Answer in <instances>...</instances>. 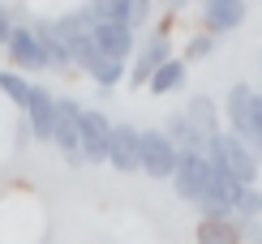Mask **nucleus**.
Listing matches in <instances>:
<instances>
[{
	"instance_id": "obj_13",
	"label": "nucleus",
	"mask_w": 262,
	"mask_h": 244,
	"mask_svg": "<svg viewBox=\"0 0 262 244\" xmlns=\"http://www.w3.org/2000/svg\"><path fill=\"white\" fill-rule=\"evenodd\" d=\"M91 39H95V47L103 52V56H112V60H134V52H138V35L125 26V21H95L91 26Z\"/></svg>"
},
{
	"instance_id": "obj_11",
	"label": "nucleus",
	"mask_w": 262,
	"mask_h": 244,
	"mask_svg": "<svg viewBox=\"0 0 262 244\" xmlns=\"http://www.w3.org/2000/svg\"><path fill=\"white\" fill-rule=\"evenodd\" d=\"M220 116H224V129L236 133L241 141H249V116H254V86L249 82H232L220 99Z\"/></svg>"
},
{
	"instance_id": "obj_26",
	"label": "nucleus",
	"mask_w": 262,
	"mask_h": 244,
	"mask_svg": "<svg viewBox=\"0 0 262 244\" xmlns=\"http://www.w3.org/2000/svg\"><path fill=\"white\" fill-rule=\"evenodd\" d=\"M241 231H245V244H262V218L258 223H241Z\"/></svg>"
},
{
	"instance_id": "obj_10",
	"label": "nucleus",
	"mask_w": 262,
	"mask_h": 244,
	"mask_svg": "<svg viewBox=\"0 0 262 244\" xmlns=\"http://www.w3.org/2000/svg\"><path fill=\"white\" fill-rule=\"evenodd\" d=\"M21 120H26L30 137L48 141L52 146V129H56V90H48L43 82H30V99L21 107Z\"/></svg>"
},
{
	"instance_id": "obj_15",
	"label": "nucleus",
	"mask_w": 262,
	"mask_h": 244,
	"mask_svg": "<svg viewBox=\"0 0 262 244\" xmlns=\"http://www.w3.org/2000/svg\"><path fill=\"white\" fill-rule=\"evenodd\" d=\"M193 244H245V231L236 218H198Z\"/></svg>"
},
{
	"instance_id": "obj_1",
	"label": "nucleus",
	"mask_w": 262,
	"mask_h": 244,
	"mask_svg": "<svg viewBox=\"0 0 262 244\" xmlns=\"http://www.w3.org/2000/svg\"><path fill=\"white\" fill-rule=\"evenodd\" d=\"M206 159H215V163H224L228 176L232 180H241V184H258V172H262V154L249 146V141H241L236 133H220V137H211L206 141Z\"/></svg>"
},
{
	"instance_id": "obj_23",
	"label": "nucleus",
	"mask_w": 262,
	"mask_h": 244,
	"mask_svg": "<svg viewBox=\"0 0 262 244\" xmlns=\"http://www.w3.org/2000/svg\"><path fill=\"white\" fill-rule=\"evenodd\" d=\"M121 5L125 0H86V9H91L95 21H121Z\"/></svg>"
},
{
	"instance_id": "obj_19",
	"label": "nucleus",
	"mask_w": 262,
	"mask_h": 244,
	"mask_svg": "<svg viewBox=\"0 0 262 244\" xmlns=\"http://www.w3.org/2000/svg\"><path fill=\"white\" fill-rule=\"evenodd\" d=\"M121 21L134 35H146L150 26H155V0H125L121 5Z\"/></svg>"
},
{
	"instance_id": "obj_21",
	"label": "nucleus",
	"mask_w": 262,
	"mask_h": 244,
	"mask_svg": "<svg viewBox=\"0 0 262 244\" xmlns=\"http://www.w3.org/2000/svg\"><path fill=\"white\" fill-rule=\"evenodd\" d=\"M215 47H220V39H215V35H206V30H193V35L181 43V60H185V64L211 60V56H215Z\"/></svg>"
},
{
	"instance_id": "obj_14",
	"label": "nucleus",
	"mask_w": 262,
	"mask_h": 244,
	"mask_svg": "<svg viewBox=\"0 0 262 244\" xmlns=\"http://www.w3.org/2000/svg\"><path fill=\"white\" fill-rule=\"evenodd\" d=\"M30 30H35V39H39V47H43V60H48V73H73L69 47H64V39L56 35L52 17H35V21H30Z\"/></svg>"
},
{
	"instance_id": "obj_18",
	"label": "nucleus",
	"mask_w": 262,
	"mask_h": 244,
	"mask_svg": "<svg viewBox=\"0 0 262 244\" xmlns=\"http://www.w3.org/2000/svg\"><path fill=\"white\" fill-rule=\"evenodd\" d=\"M232 218H236V223H258V218H262V188L258 184H241V188H236Z\"/></svg>"
},
{
	"instance_id": "obj_2",
	"label": "nucleus",
	"mask_w": 262,
	"mask_h": 244,
	"mask_svg": "<svg viewBox=\"0 0 262 244\" xmlns=\"http://www.w3.org/2000/svg\"><path fill=\"white\" fill-rule=\"evenodd\" d=\"M172 56H177V43H172V35H163V30L150 26L146 35H138V52H134V60H129V77H125V82L134 86V90H146L150 73H155L159 64H168Z\"/></svg>"
},
{
	"instance_id": "obj_25",
	"label": "nucleus",
	"mask_w": 262,
	"mask_h": 244,
	"mask_svg": "<svg viewBox=\"0 0 262 244\" xmlns=\"http://www.w3.org/2000/svg\"><path fill=\"white\" fill-rule=\"evenodd\" d=\"M13 26H17V17H13V9L0 0V52H5V43H9V35H13Z\"/></svg>"
},
{
	"instance_id": "obj_4",
	"label": "nucleus",
	"mask_w": 262,
	"mask_h": 244,
	"mask_svg": "<svg viewBox=\"0 0 262 244\" xmlns=\"http://www.w3.org/2000/svg\"><path fill=\"white\" fill-rule=\"evenodd\" d=\"M78 116L82 103L73 94H56V129H52V146L69 167H82V141H78Z\"/></svg>"
},
{
	"instance_id": "obj_28",
	"label": "nucleus",
	"mask_w": 262,
	"mask_h": 244,
	"mask_svg": "<svg viewBox=\"0 0 262 244\" xmlns=\"http://www.w3.org/2000/svg\"><path fill=\"white\" fill-rule=\"evenodd\" d=\"M258 64H262V56H258Z\"/></svg>"
},
{
	"instance_id": "obj_3",
	"label": "nucleus",
	"mask_w": 262,
	"mask_h": 244,
	"mask_svg": "<svg viewBox=\"0 0 262 244\" xmlns=\"http://www.w3.org/2000/svg\"><path fill=\"white\" fill-rule=\"evenodd\" d=\"M78 141H82V163L103 167L107 163V146H112V116L103 107H82L78 116Z\"/></svg>"
},
{
	"instance_id": "obj_16",
	"label": "nucleus",
	"mask_w": 262,
	"mask_h": 244,
	"mask_svg": "<svg viewBox=\"0 0 262 244\" xmlns=\"http://www.w3.org/2000/svg\"><path fill=\"white\" fill-rule=\"evenodd\" d=\"M185 82H189V64H185L181 56H172L168 64H159V69L150 73L146 90H150V94H159V99H168V94H177V90H185Z\"/></svg>"
},
{
	"instance_id": "obj_9",
	"label": "nucleus",
	"mask_w": 262,
	"mask_h": 244,
	"mask_svg": "<svg viewBox=\"0 0 262 244\" xmlns=\"http://www.w3.org/2000/svg\"><path fill=\"white\" fill-rule=\"evenodd\" d=\"M206 176H211V163H206V154L202 150H181V159H177V172H172V193L181 197V202H198V197L206 193Z\"/></svg>"
},
{
	"instance_id": "obj_27",
	"label": "nucleus",
	"mask_w": 262,
	"mask_h": 244,
	"mask_svg": "<svg viewBox=\"0 0 262 244\" xmlns=\"http://www.w3.org/2000/svg\"><path fill=\"white\" fill-rule=\"evenodd\" d=\"M189 5H193V0H168V13H177V17H181Z\"/></svg>"
},
{
	"instance_id": "obj_24",
	"label": "nucleus",
	"mask_w": 262,
	"mask_h": 244,
	"mask_svg": "<svg viewBox=\"0 0 262 244\" xmlns=\"http://www.w3.org/2000/svg\"><path fill=\"white\" fill-rule=\"evenodd\" d=\"M249 146L262 154V90L254 86V116H249Z\"/></svg>"
},
{
	"instance_id": "obj_5",
	"label": "nucleus",
	"mask_w": 262,
	"mask_h": 244,
	"mask_svg": "<svg viewBox=\"0 0 262 244\" xmlns=\"http://www.w3.org/2000/svg\"><path fill=\"white\" fill-rule=\"evenodd\" d=\"M245 17H249L245 0H198V30H206V35H215V39L241 30Z\"/></svg>"
},
{
	"instance_id": "obj_17",
	"label": "nucleus",
	"mask_w": 262,
	"mask_h": 244,
	"mask_svg": "<svg viewBox=\"0 0 262 244\" xmlns=\"http://www.w3.org/2000/svg\"><path fill=\"white\" fill-rule=\"evenodd\" d=\"M86 77H91V82L107 94V90H116V86L129 77V64H125V60H112V56H99V60H95V69L86 73Z\"/></svg>"
},
{
	"instance_id": "obj_20",
	"label": "nucleus",
	"mask_w": 262,
	"mask_h": 244,
	"mask_svg": "<svg viewBox=\"0 0 262 244\" xmlns=\"http://www.w3.org/2000/svg\"><path fill=\"white\" fill-rule=\"evenodd\" d=\"M159 129L168 133V141H172L177 150H202V141L193 137V129H189V120H185V112H172Z\"/></svg>"
},
{
	"instance_id": "obj_22",
	"label": "nucleus",
	"mask_w": 262,
	"mask_h": 244,
	"mask_svg": "<svg viewBox=\"0 0 262 244\" xmlns=\"http://www.w3.org/2000/svg\"><path fill=\"white\" fill-rule=\"evenodd\" d=\"M0 94L9 99V103L17 107H26V99H30V82H26V73H17V69H0Z\"/></svg>"
},
{
	"instance_id": "obj_8",
	"label": "nucleus",
	"mask_w": 262,
	"mask_h": 244,
	"mask_svg": "<svg viewBox=\"0 0 262 244\" xmlns=\"http://www.w3.org/2000/svg\"><path fill=\"white\" fill-rule=\"evenodd\" d=\"M177 159H181V150L168 141L163 129H142V176H150V180H172Z\"/></svg>"
},
{
	"instance_id": "obj_12",
	"label": "nucleus",
	"mask_w": 262,
	"mask_h": 244,
	"mask_svg": "<svg viewBox=\"0 0 262 244\" xmlns=\"http://www.w3.org/2000/svg\"><path fill=\"white\" fill-rule=\"evenodd\" d=\"M181 112H185V120H189L193 137L202 141V150H206V141H211V137H220V133H224V116H220L215 94H189Z\"/></svg>"
},
{
	"instance_id": "obj_6",
	"label": "nucleus",
	"mask_w": 262,
	"mask_h": 244,
	"mask_svg": "<svg viewBox=\"0 0 262 244\" xmlns=\"http://www.w3.org/2000/svg\"><path fill=\"white\" fill-rule=\"evenodd\" d=\"M107 167L134 176L142 172V129L129 120H112V146H107Z\"/></svg>"
},
{
	"instance_id": "obj_7",
	"label": "nucleus",
	"mask_w": 262,
	"mask_h": 244,
	"mask_svg": "<svg viewBox=\"0 0 262 244\" xmlns=\"http://www.w3.org/2000/svg\"><path fill=\"white\" fill-rule=\"evenodd\" d=\"M5 60H9V69L26 73V77L48 73V60H43V47H39L35 30H30V21H17L13 26V35H9V43H5Z\"/></svg>"
}]
</instances>
